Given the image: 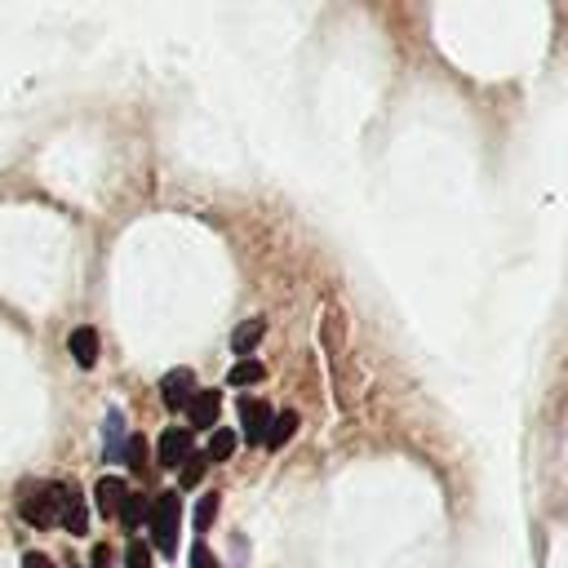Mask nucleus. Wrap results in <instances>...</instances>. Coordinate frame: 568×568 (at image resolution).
I'll return each mask as SVG.
<instances>
[{
  "label": "nucleus",
  "instance_id": "obj_18",
  "mask_svg": "<svg viewBox=\"0 0 568 568\" xmlns=\"http://www.w3.org/2000/svg\"><path fill=\"white\" fill-rule=\"evenodd\" d=\"M124 466H129V470H142V466H146V439H142V435H129V444H124Z\"/></svg>",
  "mask_w": 568,
  "mask_h": 568
},
{
  "label": "nucleus",
  "instance_id": "obj_12",
  "mask_svg": "<svg viewBox=\"0 0 568 568\" xmlns=\"http://www.w3.org/2000/svg\"><path fill=\"white\" fill-rule=\"evenodd\" d=\"M293 430H297V413L284 408V413L271 422V430H266V448H284V444L293 439Z\"/></svg>",
  "mask_w": 568,
  "mask_h": 568
},
{
  "label": "nucleus",
  "instance_id": "obj_2",
  "mask_svg": "<svg viewBox=\"0 0 568 568\" xmlns=\"http://www.w3.org/2000/svg\"><path fill=\"white\" fill-rule=\"evenodd\" d=\"M146 519H151V537H155V546H160L164 555H178V528H182V497H178V488L155 493Z\"/></svg>",
  "mask_w": 568,
  "mask_h": 568
},
{
  "label": "nucleus",
  "instance_id": "obj_6",
  "mask_svg": "<svg viewBox=\"0 0 568 568\" xmlns=\"http://www.w3.org/2000/svg\"><path fill=\"white\" fill-rule=\"evenodd\" d=\"M271 422H275V413L262 404V399H240V426H244V439L248 444H266V430H271Z\"/></svg>",
  "mask_w": 568,
  "mask_h": 568
},
{
  "label": "nucleus",
  "instance_id": "obj_10",
  "mask_svg": "<svg viewBox=\"0 0 568 568\" xmlns=\"http://www.w3.org/2000/svg\"><path fill=\"white\" fill-rule=\"evenodd\" d=\"M67 351H71V359H75L80 368H93V364H98V333H93L89 324L71 328V337H67Z\"/></svg>",
  "mask_w": 568,
  "mask_h": 568
},
{
  "label": "nucleus",
  "instance_id": "obj_11",
  "mask_svg": "<svg viewBox=\"0 0 568 568\" xmlns=\"http://www.w3.org/2000/svg\"><path fill=\"white\" fill-rule=\"evenodd\" d=\"M262 333H266V324H262V320H244V324L231 333V346H235V355H240V359H248V351L262 342Z\"/></svg>",
  "mask_w": 568,
  "mask_h": 568
},
{
  "label": "nucleus",
  "instance_id": "obj_17",
  "mask_svg": "<svg viewBox=\"0 0 568 568\" xmlns=\"http://www.w3.org/2000/svg\"><path fill=\"white\" fill-rule=\"evenodd\" d=\"M213 519H217V493H204L195 506V532H209Z\"/></svg>",
  "mask_w": 568,
  "mask_h": 568
},
{
  "label": "nucleus",
  "instance_id": "obj_1",
  "mask_svg": "<svg viewBox=\"0 0 568 568\" xmlns=\"http://www.w3.org/2000/svg\"><path fill=\"white\" fill-rule=\"evenodd\" d=\"M18 515L31 528L58 524V479H22L18 484Z\"/></svg>",
  "mask_w": 568,
  "mask_h": 568
},
{
  "label": "nucleus",
  "instance_id": "obj_14",
  "mask_svg": "<svg viewBox=\"0 0 568 568\" xmlns=\"http://www.w3.org/2000/svg\"><path fill=\"white\" fill-rule=\"evenodd\" d=\"M146 515H151V506L142 501V493H129V497H124V506H120V524L133 532V528H138Z\"/></svg>",
  "mask_w": 568,
  "mask_h": 568
},
{
  "label": "nucleus",
  "instance_id": "obj_13",
  "mask_svg": "<svg viewBox=\"0 0 568 568\" xmlns=\"http://www.w3.org/2000/svg\"><path fill=\"white\" fill-rule=\"evenodd\" d=\"M235 444H240V439H235V430L217 426V430H213V439H209V448H204V457H209V462H226V457L235 453Z\"/></svg>",
  "mask_w": 568,
  "mask_h": 568
},
{
  "label": "nucleus",
  "instance_id": "obj_20",
  "mask_svg": "<svg viewBox=\"0 0 568 568\" xmlns=\"http://www.w3.org/2000/svg\"><path fill=\"white\" fill-rule=\"evenodd\" d=\"M191 568H222V564L213 559V550H209L204 541H195V546H191Z\"/></svg>",
  "mask_w": 568,
  "mask_h": 568
},
{
  "label": "nucleus",
  "instance_id": "obj_23",
  "mask_svg": "<svg viewBox=\"0 0 568 568\" xmlns=\"http://www.w3.org/2000/svg\"><path fill=\"white\" fill-rule=\"evenodd\" d=\"M71 568H75V564H71Z\"/></svg>",
  "mask_w": 568,
  "mask_h": 568
},
{
  "label": "nucleus",
  "instance_id": "obj_19",
  "mask_svg": "<svg viewBox=\"0 0 568 568\" xmlns=\"http://www.w3.org/2000/svg\"><path fill=\"white\" fill-rule=\"evenodd\" d=\"M124 568H151V550H146L142 541H129V550H124Z\"/></svg>",
  "mask_w": 568,
  "mask_h": 568
},
{
  "label": "nucleus",
  "instance_id": "obj_5",
  "mask_svg": "<svg viewBox=\"0 0 568 568\" xmlns=\"http://www.w3.org/2000/svg\"><path fill=\"white\" fill-rule=\"evenodd\" d=\"M58 524H62L71 537H80V532L89 528V510H84V497H80L75 484H58Z\"/></svg>",
  "mask_w": 568,
  "mask_h": 568
},
{
  "label": "nucleus",
  "instance_id": "obj_9",
  "mask_svg": "<svg viewBox=\"0 0 568 568\" xmlns=\"http://www.w3.org/2000/svg\"><path fill=\"white\" fill-rule=\"evenodd\" d=\"M124 444H129L124 413L120 408H106V417H102V462H124Z\"/></svg>",
  "mask_w": 568,
  "mask_h": 568
},
{
  "label": "nucleus",
  "instance_id": "obj_15",
  "mask_svg": "<svg viewBox=\"0 0 568 568\" xmlns=\"http://www.w3.org/2000/svg\"><path fill=\"white\" fill-rule=\"evenodd\" d=\"M262 377H266V368H262L257 359H240V364L226 373L231 386H253V382H262Z\"/></svg>",
  "mask_w": 568,
  "mask_h": 568
},
{
  "label": "nucleus",
  "instance_id": "obj_16",
  "mask_svg": "<svg viewBox=\"0 0 568 568\" xmlns=\"http://www.w3.org/2000/svg\"><path fill=\"white\" fill-rule=\"evenodd\" d=\"M204 466H209V457L204 453H191L186 466H182V475H178V488H195L204 479Z\"/></svg>",
  "mask_w": 568,
  "mask_h": 568
},
{
  "label": "nucleus",
  "instance_id": "obj_21",
  "mask_svg": "<svg viewBox=\"0 0 568 568\" xmlns=\"http://www.w3.org/2000/svg\"><path fill=\"white\" fill-rule=\"evenodd\" d=\"M22 568H53V559H49V555H40V550H27Z\"/></svg>",
  "mask_w": 568,
  "mask_h": 568
},
{
  "label": "nucleus",
  "instance_id": "obj_4",
  "mask_svg": "<svg viewBox=\"0 0 568 568\" xmlns=\"http://www.w3.org/2000/svg\"><path fill=\"white\" fill-rule=\"evenodd\" d=\"M195 373L191 368H169L164 377H160V399H164V408L169 413H186V404L195 399Z\"/></svg>",
  "mask_w": 568,
  "mask_h": 568
},
{
  "label": "nucleus",
  "instance_id": "obj_3",
  "mask_svg": "<svg viewBox=\"0 0 568 568\" xmlns=\"http://www.w3.org/2000/svg\"><path fill=\"white\" fill-rule=\"evenodd\" d=\"M191 444H195V430H191V426H169V430L160 435L155 466H164V470H182V466H186V457L195 453Z\"/></svg>",
  "mask_w": 568,
  "mask_h": 568
},
{
  "label": "nucleus",
  "instance_id": "obj_22",
  "mask_svg": "<svg viewBox=\"0 0 568 568\" xmlns=\"http://www.w3.org/2000/svg\"><path fill=\"white\" fill-rule=\"evenodd\" d=\"M93 568H111V550L106 546H93Z\"/></svg>",
  "mask_w": 568,
  "mask_h": 568
},
{
  "label": "nucleus",
  "instance_id": "obj_7",
  "mask_svg": "<svg viewBox=\"0 0 568 568\" xmlns=\"http://www.w3.org/2000/svg\"><path fill=\"white\" fill-rule=\"evenodd\" d=\"M217 417H222V395L217 390H195V399L186 404L191 430H217Z\"/></svg>",
  "mask_w": 568,
  "mask_h": 568
},
{
  "label": "nucleus",
  "instance_id": "obj_8",
  "mask_svg": "<svg viewBox=\"0 0 568 568\" xmlns=\"http://www.w3.org/2000/svg\"><path fill=\"white\" fill-rule=\"evenodd\" d=\"M124 497H129V484H124V479H115V475H102V479L93 484V506H98V515H102V519H120Z\"/></svg>",
  "mask_w": 568,
  "mask_h": 568
}]
</instances>
